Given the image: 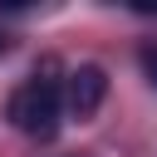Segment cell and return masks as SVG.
<instances>
[{
  "instance_id": "cell-1",
  "label": "cell",
  "mask_w": 157,
  "mask_h": 157,
  "mask_svg": "<svg viewBox=\"0 0 157 157\" xmlns=\"http://www.w3.org/2000/svg\"><path fill=\"white\" fill-rule=\"evenodd\" d=\"M5 118L15 123V132H25L34 142H49L64 128V118H69V83H64V74L54 64H44L29 78H20V88L10 93Z\"/></svg>"
},
{
  "instance_id": "cell-3",
  "label": "cell",
  "mask_w": 157,
  "mask_h": 157,
  "mask_svg": "<svg viewBox=\"0 0 157 157\" xmlns=\"http://www.w3.org/2000/svg\"><path fill=\"white\" fill-rule=\"evenodd\" d=\"M142 64H147V74H152V83H157V54H152V49L142 54Z\"/></svg>"
},
{
  "instance_id": "cell-4",
  "label": "cell",
  "mask_w": 157,
  "mask_h": 157,
  "mask_svg": "<svg viewBox=\"0 0 157 157\" xmlns=\"http://www.w3.org/2000/svg\"><path fill=\"white\" fill-rule=\"evenodd\" d=\"M0 49H5V39H0Z\"/></svg>"
},
{
  "instance_id": "cell-2",
  "label": "cell",
  "mask_w": 157,
  "mask_h": 157,
  "mask_svg": "<svg viewBox=\"0 0 157 157\" xmlns=\"http://www.w3.org/2000/svg\"><path fill=\"white\" fill-rule=\"evenodd\" d=\"M64 83H69V118H78V123L93 118L98 103H103V93H108L103 69H98V64H78V69L64 74Z\"/></svg>"
}]
</instances>
